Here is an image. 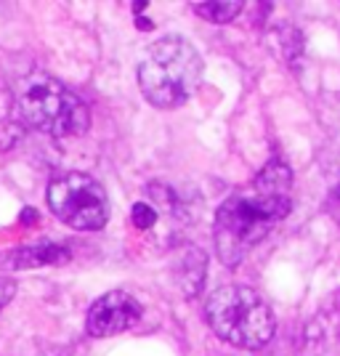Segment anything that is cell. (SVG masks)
I'll return each mask as SVG.
<instances>
[{
  "mask_svg": "<svg viewBox=\"0 0 340 356\" xmlns=\"http://www.w3.org/2000/svg\"><path fill=\"white\" fill-rule=\"evenodd\" d=\"M290 168L282 160H271L252 181L250 192L232 194L229 200H223L213 223V237L221 264L239 266L245 255L271 232V226L290 213Z\"/></svg>",
  "mask_w": 340,
  "mask_h": 356,
  "instance_id": "6da1fadb",
  "label": "cell"
},
{
  "mask_svg": "<svg viewBox=\"0 0 340 356\" xmlns=\"http://www.w3.org/2000/svg\"><path fill=\"white\" fill-rule=\"evenodd\" d=\"M138 88L149 104L173 109L192 96L202 80V56L186 38L168 35L149 45L136 70Z\"/></svg>",
  "mask_w": 340,
  "mask_h": 356,
  "instance_id": "7a4b0ae2",
  "label": "cell"
},
{
  "mask_svg": "<svg viewBox=\"0 0 340 356\" xmlns=\"http://www.w3.org/2000/svg\"><path fill=\"white\" fill-rule=\"evenodd\" d=\"M16 104L24 125L56 138L83 136L90 125L88 106L64 83L45 72H30L16 86Z\"/></svg>",
  "mask_w": 340,
  "mask_h": 356,
  "instance_id": "3957f363",
  "label": "cell"
},
{
  "mask_svg": "<svg viewBox=\"0 0 340 356\" xmlns=\"http://www.w3.org/2000/svg\"><path fill=\"white\" fill-rule=\"evenodd\" d=\"M205 316L210 330L237 348H261L277 330L271 306L255 290L242 284L218 287L207 298Z\"/></svg>",
  "mask_w": 340,
  "mask_h": 356,
  "instance_id": "277c9868",
  "label": "cell"
},
{
  "mask_svg": "<svg viewBox=\"0 0 340 356\" xmlns=\"http://www.w3.org/2000/svg\"><path fill=\"white\" fill-rule=\"evenodd\" d=\"M48 208L70 229L93 232L109 218V197L96 178L72 170L48 184Z\"/></svg>",
  "mask_w": 340,
  "mask_h": 356,
  "instance_id": "5b68a950",
  "label": "cell"
},
{
  "mask_svg": "<svg viewBox=\"0 0 340 356\" xmlns=\"http://www.w3.org/2000/svg\"><path fill=\"white\" fill-rule=\"evenodd\" d=\"M141 314H144L141 303L133 296H128L122 290H112L90 306L86 327H88V335L93 338H112V335L128 332L131 327L138 325Z\"/></svg>",
  "mask_w": 340,
  "mask_h": 356,
  "instance_id": "8992f818",
  "label": "cell"
},
{
  "mask_svg": "<svg viewBox=\"0 0 340 356\" xmlns=\"http://www.w3.org/2000/svg\"><path fill=\"white\" fill-rule=\"evenodd\" d=\"M24 120L16 104V96L0 88V152H8L19 144V138L24 136Z\"/></svg>",
  "mask_w": 340,
  "mask_h": 356,
  "instance_id": "52a82bcc",
  "label": "cell"
},
{
  "mask_svg": "<svg viewBox=\"0 0 340 356\" xmlns=\"http://www.w3.org/2000/svg\"><path fill=\"white\" fill-rule=\"evenodd\" d=\"M70 258V250L61 245H35V248H22L11 255L8 266L14 268H35L51 266V264H64Z\"/></svg>",
  "mask_w": 340,
  "mask_h": 356,
  "instance_id": "ba28073f",
  "label": "cell"
},
{
  "mask_svg": "<svg viewBox=\"0 0 340 356\" xmlns=\"http://www.w3.org/2000/svg\"><path fill=\"white\" fill-rule=\"evenodd\" d=\"M202 282H205V252L200 248H186L181 258V284L186 296H197Z\"/></svg>",
  "mask_w": 340,
  "mask_h": 356,
  "instance_id": "9c48e42d",
  "label": "cell"
},
{
  "mask_svg": "<svg viewBox=\"0 0 340 356\" xmlns=\"http://www.w3.org/2000/svg\"><path fill=\"white\" fill-rule=\"evenodd\" d=\"M194 11L213 24H229L242 11V3L239 0H207V3H197Z\"/></svg>",
  "mask_w": 340,
  "mask_h": 356,
  "instance_id": "30bf717a",
  "label": "cell"
},
{
  "mask_svg": "<svg viewBox=\"0 0 340 356\" xmlns=\"http://www.w3.org/2000/svg\"><path fill=\"white\" fill-rule=\"evenodd\" d=\"M133 221L138 229H149V226H154V221H157V213H154V208H149L147 202H138L133 208Z\"/></svg>",
  "mask_w": 340,
  "mask_h": 356,
  "instance_id": "8fae6325",
  "label": "cell"
},
{
  "mask_svg": "<svg viewBox=\"0 0 340 356\" xmlns=\"http://www.w3.org/2000/svg\"><path fill=\"white\" fill-rule=\"evenodd\" d=\"M16 296V282L14 280H6V277H0V312L11 303V298Z\"/></svg>",
  "mask_w": 340,
  "mask_h": 356,
  "instance_id": "7c38bea8",
  "label": "cell"
},
{
  "mask_svg": "<svg viewBox=\"0 0 340 356\" xmlns=\"http://www.w3.org/2000/svg\"><path fill=\"white\" fill-rule=\"evenodd\" d=\"M338 194H340V184H338Z\"/></svg>",
  "mask_w": 340,
  "mask_h": 356,
  "instance_id": "4fadbf2b",
  "label": "cell"
}]
</instances>
